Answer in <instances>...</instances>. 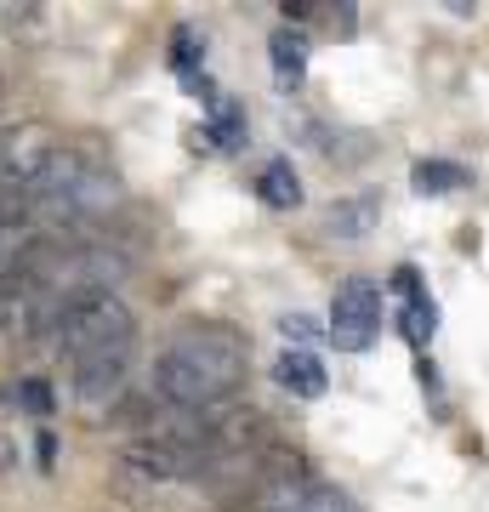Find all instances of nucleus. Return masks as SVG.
I'll return each mask as SVG.
<instances>
[{"instance_id":"obj_18","label":"nucleus","mask_w":489,"mask_h":512,"mask_svg":"<svg viewBox=\"0 0 489 512\" xmlns=\"http://www.w3.org/2000/svg\"><path fill=\"white\" fill-rule=\"evenodd\" d=\"M416 376H421V387H427V393H438V370H433V359H421Z\"/></svg>"},{"instance_id":"obj_5","label":"nucleus","mask_w":489,"mask_h":512,"mask_svg":"<svg viewBox=\"0 0 489 512\" xmlns=\"http://www.w3.org/2000/svg\"><path fill=\"white\" fill-rule=\"evenodd\" d=\"M268 52H273V80H279L285 92H296V86L308 80V35L285 23V29H273Z\"/></svg>"},{"instance_id":"obj_16","label":"nucleus","mask_w":489,"mask_h":512,"mask_svg":"<svg viewBox=\"0 0 489 512\" xmlns=\"http://www.w3.org/2000/svg\"><path fill=\"white\" fill-rule=\"evenodd\" d=\"M313 12H319V6H313V0H285V18H296V23H308Z\"/></svg>"},{"instance_id":"obj_15","label":"nucleus","mask_w":489,"mask_h":512,"mask_svg":"<svg viewBox=\"0 0 489 512\" xmlns=\"http://www.w3.org/2000/svg\"><path fill=\"white\" fill-rule=\"evenodd\" d=\"M40 12L46 6H6V29L12 35H29V29H40Z\"/></svg>"},{"instance_id":"obj_4","label":"nucleus","mask_w":489,"mask_h":512,"mask_svg":"<svg viewBox=\"0 0 489 512\" xmlns=\"http://www.w3.org/2000/svg\"><path fill=\"white\" fill-rule=\"evenodd\" d=\"M273 376H279V387L285 393H296V399H325V365L313 359V353H302V348H285L279 353V365H273Z\"/></svg>"},{"instance_id":"obj_2","label":"nucleus","mask_w":489,"mask_h":512,"mask_svg":"<svg viewBox=\"0 0 489 512\" xmlns=\"http://www.w3.org/2000/svg\"><path fill=\"white\" fill-rule=\"evenodd\" d=\"M57 154H63V137H57L46 120H18V126H6L0 131V183L35 194Z\"/></svg>"},{"instance_id":"obj_8","label":"nucleus","mask_w":489,"mask_h":512,"mask_svg":"<svg viewBox=\"0 0 489 512\" xmlns=\"http://www.w3.org/2000/svg\"><path fill=\"white\" fill-rule=\"evenodd\" d=\"M256 194H262L273 211H296V205H302V177L290 171V160H268L262 177H256Z\"/></svg>"},{"instance_id":"obj_6","label":"nucleus","mask_w":489,"mask_h":512,"mask_svg":"<svg viewBox=\"0 0 489 512\" xmlns=\"http://www.w3.org/2000/svg\"><path fill=\"white\" fill-rule=\"evenodd\" d=\"M467 183H472V171H467V165H455V160H416V165H410V188L427 194V200L461 194Z\"/></svg>"},{"instance_id":"obj_11","label":"nucleus","mask_w":489,"mask_h":512,"mask_svg":"<svg viewBox=\"0 0 489 512\" xmlns=\"http://www.w3.org/2000/svg\"><path fill=\"white\" fill-rule=\"evenodd\" d=\"M433 330H438L433 296H421V302H404V308H399V336L410 342V348H427V342H433Z\"/></svg>"},{"instance_id":"obj_1","label":"nucleus","mask_w":489,"mask_h":512,"mask_svg":"<svg viewBox=\"0 0 489 512\" xmlns=\"http://www.w3.org/2000/svg\"><path fill=\"white\" fill-rule=\"evenodd\" d=\"M251 370V342L222 319H188L154 359V393L165 410H217Z\"/></svg>"},{"instance_id":"obj_17","label":"nucleus","mask_w":489,"mask_h":512,"mask_svg":"<svg viewBox=\"0 0 489 512\" xmlns=\"http://www.w3.org/2000/svg\"><path fill=\"white\" fill-rule=\"evenodd\" d=\"M35 456H40V467H52V461H57V439H52V433H40Z\"/></svg>"},{"instance_id":"obj_12","label":"nucleus","mask_w":489,"mask_h":512,"mask_svg":"<svg viewBox=\"0 0 489 512\" xmlns=\"http://www.w3.org/2000/svg\"><path fill=\"white\" fill-rule=\"evenodd\" d=\"M18 404L29 410L35 421H46L57 410V399H52V382H40V376H29V382H18Z\"/></svg>"},{"instance_id":"obj_13","label":"nucleus","mask_w":489,"mask_h":512,"mask_svg":"<svg viewBox=\"0 0 489 512\" xmlns=\"http://www.w3.org/2000/svg\"><path fill=\"white\" fill-rule=\"evenodd\" d=\"M279 330H285V342H313V336H325L313 313H285V319H279Z\"/></svg>"},{"instance_id":"obj_19","label":"nucleus","mask_w":489,"mask_h":512,"mask_svg":"<svg viewBox=\"0 0 489 512\" xmlns=\"http://www.w3.org/2000/svg\"><path fill=\"white\" fill-rule=\"evenodd\" d=\"M0 97H6V80H0Z\"/></svg>"},{"instance_id":"obj_3","label":"nucleus","mask_w":489,"mask_h":512,"mask_svg":"<svg viewBox=\"0 0 489 512\" xmlns=\"http://www.w3.org/2000/svg\"><path fill=\"white\" fill-rule=\"evenodd\" d=\"M381 330V291L370 285V279H347L342 291H336V302H330V342L342 353H364L370 342H376Z\"/></svg>"},{"instance_id":"obj_7","label":"nucleus","mask_w":489,"mask_h":512,"mask_svg":"<svg viewBox=\"0 0 489 512\" xmlns=\"http://www.w3.org/2000/svg\"><path fill=\"white\" fill-rule=\"evenodd\" d=\"M200 57H205L200 29H194V23H177V29H171V69H177V74H182V86H194V92H205Z\"/></svg>"},{"instance_id":"obj_14","label":"nucleus","mask_w":489,"mask_h":512,"mask_svg":"<svg viewBox=\"0 0 489 512\" xmlns=\"http://www.w3.org/2000/svg\"><path fill=\"white\" fill-rule=\"evenodd\" d=\"M387 291L404 296V302H421V296H427V291H421V274L410 268V262H404V268H393V285H387Z\"/></svg>"},{"instance_id":"obj_10","label":"nucleus","mask_w":489,"mask_h":512,"mask_svg":"<svg viewBox=\"0 0 489 512\" xmlns=\"http://www.w3.org/2000/svg\"><path fill=\"white\" fill-rule=\"evenodd\" d=\"M217 148H245V109H239L234 97H211V131H205Z\"/></svg>"},{"instance_id":"obj_9","label":"nucleus","mask_w":489,"mask_h":512,"mask_svg":"<svg viewBox=\"0 0 489 512\" xmlns=\"http://www.w3.org/2000/svg\"><path fill=\"white\" fill-rule=\"evenodd\" d=\"M381 217V200L376 194H359V200H347V205H330V234L336 239H364L370 228H376Z\"/></svg>"}]
</instances>
